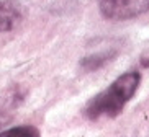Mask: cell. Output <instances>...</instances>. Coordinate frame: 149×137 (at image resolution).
Segmentation results:
<instances>
[{
  "label": "cell",
  "instance_id": "3957f363",
  "mask_svg": "<svg viewBox=\"0 0 149 137\" xmlns=\"http://www.w3.org/2000/svg\"><path fill=\"white\" fill-rule=\"evenodd\" d=\"M23 96L25 95L20 92L18 87H13L3 96H0V132L7 129V126L13 121L15 113L23 101Z\"/></svg>",
  "mask_w": 149,
  "mask_h": 137
},
{
  "label": "cell",
  "instance_id": "8992f818",
  "mask_svg": "<svg viewBox=\"0 0 149 137\" xmlns=\"http://www.w3.org/2000/svg\"><path fill=\"white\" fill-rule=\"evenodd\" d=\"M2 134H25V136H40V131L33 126H17V127L3 129Z\"/></svg>",
  "mask_w": 149,
  "mask_h": 137
},
{
  "label": "cell",
  "instance_id": "6da1fadb",
  "mask_svg": "<svg viewBox=\"0 0 149 137\" xmlns=\"http://www.w3.org/2000/svg\"><path fill=\"white\" fill-rule=\"evenodd\" d=\"M141 82L138 72H126L115 80L108 88L100 92L88 101L85 108V116L97 121L100 118H116L123 111L125 105L133 98Z\"/></svg>",
  "mask_w": 149,
  "mask_h": 137
},
{
  "label": "cell",
  "instance_id": "5b68a950",
  "mask_svg": "<svg viewBox=\"0 0 149 137\" xmlns=\"http://www.w3.org/2000/svg\"><path fill=\"white\" fill-rule=\"evenodd\" d=\"M113 56H115V52H108V51H107V52L93 54V56H87V57H84L82 61H80V65H82V69L92 72V70L100 69V67L103 65V64H107Z\"/></svg>",
  "mask_w": 149,
  "mask_h": 137
},
{
  "label": "cell",
  "instance_id": "52a82bcc",
  "mask_svg": "<svg viewBox=\"0 0 149 137\" xmlns=\"http://www.w3.org/2000/svg\"><path fill=\"white\" fill-rule=\"evenodd\" d=\"M139 62H141V65H143V67H149V49L143 54V56H141V61Z\"/></svg>",
  "mask_w": 149,
  "mask_h": 137
},
{
  "label": "cell",
  "instance_id": "277c9868",
  "mask_svg": "<svg viewBox=\"0 0 149 137\" xmlns=\"http://www.w3.org/2000/svg\"><path fill=\"white\" fill-rule=\"evenodd\" d=\"M18 18H20V15H18V12L13 7L0 2V31L13 30L18 21Z\"/></svg>",
  "mask_w": 149,
  "mask_h": 137
},
{
  "label": "cell",
  "instance_id": "7a4b0ae2",
  "mask_svg": "<svg viewBox=\"0 0 149 137\" xmlns=\"http://www.w3.org/2000/svg\"><path fill=\"white\" fill-rule=\"evenodd\" d=\"M102 15L108 20H130L146 13L149 0H97Z\"/></svg>",
  "mask_w": 149,
  "mask_h": 137
}]
</instances>
